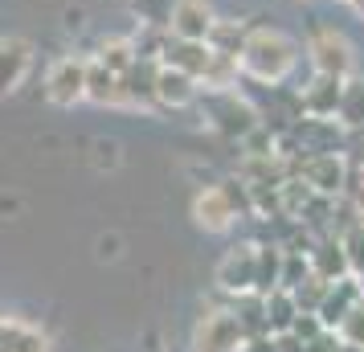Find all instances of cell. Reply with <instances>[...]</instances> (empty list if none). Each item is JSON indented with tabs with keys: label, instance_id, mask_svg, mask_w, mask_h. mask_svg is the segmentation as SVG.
Instances as JSON below:
<instances>
[{
	"label": "cell",
	"instance_id": "6da1fadb",
	"mask_svg": "<svg viewBox=\"0 0 364 352\" xmlns=\"http://www.w3.org/2000/svg\"><path fill=\"white\" fill-rule=\"evenodd\" d=\"M299 62V46L295 37H287L274 25H250L246 41L237 50V70L242 78L250 82H262V86H279Z\"/></svg>",
	"mask_w": 364,
	"mask_h": 352
},
{
	"label": "cell",
	"instance_id": "7a4b0ae2",
	"mask_svg": "<svg viewBox=\"0 0 364 352\" xmlns=\"http://www.w3.org/2000/svg\"><path fill=\"white\" fill-rule=\"evenodd\" d=\"M307 53H311L315 74L352 78V70H356V50H352V41H348L340 29H331V25H319V29H315Z\"/></svg>",
	"mask_w": 364,
	"mask_h": 352
},
{
	"label": "cell",
	"instance_id": "3957f363",
	"mask_svg": "<svg viewBox=\"0 0 364 352\" xmlns=\"http://www.w3.org/2000/svg\"><path fill=\"white\" fill-rule=\"evenodd\" d=\"M46 99L53 107H78L86 102V58L82 53H62L46 70Z\"/></svg>",
	"mask_w": 364,
	"mask_h": 352
},
{
	"label": "cell",
	"instance_id": "277c9868",
	"mask_svg": "<svg viewBox=\"0 0 364 352\" xmlns=\"http://www.w3.org/2000/svg\"><path fill=\"white\" fill-rule=\"evenodd\" d=\"M291 176H299L319 197H340L344 193V160L336 151H311V156L295 160L291 164Z\"/></svg>",
	"mask_w": 364,
	"mask_h": 352
},
{
	"label": "cell",
	"instance_id": "5b68a950",
	"mask_svg": "<svg viewBox=\"0 0 364 352\" xmlns=\"http://www.w3.org/2000/svg\"><path fill=\"white\" fill-rule=\"evenodd\" d=\"M213 4L209 0H168L164 9V29L168 37H181V41H205L213 29Z\"/></svg>",
	"mask_w": 364,
	"mask_h": 352
},
{
	"label": "cell",
	"instance_id": "8992f818",
	"mask_svg": "<svg viewBox=\"0 0 364 352\" xmlns=\"http://www.w3.org/2000/svg\"><path fill=\"white\" fill-rule=\"evenodd\" d=\"M209 111H213V127L225 132L230 139H242V135H250L262 123V119H258V107L250 99H242L237 86H233V90H221V95H209Z\"/></svg>",
	"mask_w": 364,
	"mask_h": 352
},
{
	"label": "cell",
	"instance_id": "52a82bcc",
	"mask_svg": "<svg viewBox=\"0 0 364 352\" xmlns=\"http://www.w3.org/2000/svg\"><path fill=\"white\" fill-rule=\"evenodd\" d=\"M242 340H246V332L233 311H205L197 336H193V352H237Z\"/></svg>",
	"mask_w": 364,
	"mask_h": 352
},
{
	"label": "cell",
	"instance_id": "ba28073f",
	"mask_svg": "<svg viewBox=\"0 0 364 352\" xmlns=\"http://www.w3.org/2000/svg\"><path fill=\"white\" fill-rule=\"evenodd\" d=\"M29 74H33V41L4 33L0 37V95H17Z\"/></svg>",
	"mask_w": 364,
	"mask_h": 352
},
{
	"label": "cell",
	"instance_id": "9c48e42d",
	"mask_svg": "<svg viewBox=\"0 0 364 352\" xmlns=\"http://www.w3.org/2000/svg\"><path fill=\"white\" fill-rule=\"evenodd\" d=\"M197 99H200L197 78H188L184 70L160 62V70H156V107H164V111H184V107H193Z\"/></svg>",
	"mask_w": 364,
	"mask_h": 352
},
{
	"label": "cell",
	"instance_id": "30bf717a",
	"mask_svg": "<svg viewBox=\"0 0 364 352\" xmlns=\"http://www.w3.org/2000/svg\"><path fill=\"white\" fill-rule=\"evenodd\" d=\"M193 218H197L200 230H209V234H225L233 221H237V209H233L230 193L221 185H209L197 193V201H193Z\"/></svg>",
	"mask_w": 364,
	"mask_h": 352
},
{
	"label": "cell",
	"instance_id": "8fae6325",
	"mask_svg": "<svg viewBox=\"0 0 364 352\" xmlns=\"http://www.w3.org/2000/svg\"><path fill=\"white\" fill-rule=\"evenodd\" d=\"M156 70H160V62H144V58H135L132 66L119 74L132 111H156Z\"/></svg>",
	"mask_w": 364,
	"mask_h": 352
},
{
	"label": "cell",
	"instance_id": "7c38bea8",
	"mask_svg": "<svg viewBox=\"0 0 364 352\" xmlns=\"http://www.w3.org/2000/svg\"><path fill=\"white\" fill-rule=\"evenodd\" d=\"M340 95H344V78H331V74H315L311 86H303V115L311 119H331L340 111Z\"/></svg>",
	"mask_w": 364,
	"mask_h": 352
},
{
	"label": "cell",
	"instance_id": "4fadbf2b",
	"mask_svg": "<svg viewBox=\"0 0 364 352\" xmlns=\"http://www.w3.org/2000/svg\"><path fill=\"white\" fill-rule=\"evenodd\" d=\"M86 102H95V107H127L123 78L115 70L99 66L95 58H86Z\"/></svg>",
	"mask_w": 364,
	"mask_h": 352
},
{
	"label": "cell",
	"instance_id": "5bb4252c",
	"mask_svg": "<svg viewBox=\"0 0 364 352\" xmlns=\"http://www.w3.org/2000/svg\"><path fill=\"white\" fill-rule=\"evenodd\" d=\"M254 246H237V250L217 267V287L221 291H230V295H246L254 291Z\"/></svg>",
	"mask_w": 364,
	"mask_h": 352
},
{
	"label": "cell",
	"instance_id": "9a60e30c",
	"mask_svg": "<svg viewBox=\"0 0 364 352\" xmlns=\"http://www.w3.org/2000/svg\"><path fill=\"white\" fill-rule=\"evenodd\" d=\"M307 258H311V274L328 279V283L344 279V270H348V254H344V246H340L336 238H323L319 246H311V250H307Z\"/></svg>",
	"mask_w": 364,
	"mask_h": 352
},
{
	"label": "cell",
	"instance_id": "2e32d148",
	"mask_svg": "<svg viewBox=\"0 0 364 352\" xmlns=\"http://www.w3.org/2000/svg\"><path fill=\"white\" fill-rule=\"evenodd\" d=\"M262 307H266V332L279 336V332H291L299 307H295V295L287 287H274L270 295H262Z\"/></svg>",
	"mask_w": 364,
	"mask_h": 352
},
{
	"label": "cell",
	"instance_id": "e0dca14e",
	"mask_svg": "<svg viewBox=\"0 0 364 352\" xmlns=\"http://www.w3.org/2000/svg\"><path fill=\"white\" fill-rule=\"evenodd\" d=\"M0 352H46V336L33 324L0 319Z\"/></svg>",
	"mask_w": 364,
	"mask_h": 352
},
{
	"label": "cell",
	"instance_id": "ac0fdd59",
	"mask_svg": "<svg viewBox=\"0 0 364 352\" xmlns=\"http://www.w3.org/2000/svg\"><path fill=\"white\" fill-rule=\"evenodd\" d=\"M250 33V25L246 21H225V17H217L213 21V29H209V46H213L217 53H230V58H237V50H242V41H246Z\"/></svg>",
	"mask_w": 364,
	"mask_h": 352
},
{
	"label": "cell",
	"instance_id": "d6986e66",
	"mask_svg": "<svg viewBox=\"0 0 364 352\" xmlns=\"http://www.w3.org/2000/svg\"><path fill=\"white\" fill-rule=\"evenodd\" d=\"M95 62L107 70H115V74H123V70L135 62V50H132V37H102L99 50H95Z\"/></svg>",
	"mask_w": 364,
	"mask_h": 352
},
{
	"label": "cell",
	"instance_id": "ffe728a7",
	"mask_svg": "<svg viewBox=\"0 0 364 352\" xmlns=\"http://www.w3.org/2000/svg\"><path fill=\"white\" fill-rule=\"evenodd\" d=\"M336 115L348 127H364V78H356V82L344 78V95H340V111Z\"/></svg>",
	"mask_w": 364,
	"mask_h": 352
},
{
	"label": "cell",
	"instance_id": "44dd1931",
	"mask_svg": "<svg viewBox=\"0 0 364 352\" xmlns=\"http://www.w3.org/2000/svg\"><path fill=\"white\" fill-rule=\"evenodd\" d=\"M340 328V336H344V344H356V348H364V299H356L352 307H348V316L336 324Z\"/></svg>",
	"mask_w": 364,
	"mask_h": 352
},
{
	"label": "cell",
	"instance_id": "7402d4cb",
	"mask_svg": "<svg viewBox=\"0 0 364 352\" xmlns=\"http://www.w3.org/2000/svg\"><path fill=\"white\" fill-rule=\"evenodd\" d=\"M340 246H344V254H348V270L364 274V221H356V225L340 238Z\"/></svg>",
	"mask_w": 364,
	"mask_h": 352
},
{
	"label": "cell",
	"instance_id": "603a6c76",
	"mask_svg": "<svg viewBox=\"0 0 364 352\" xmlns=\"http://www.w3.org/2000/svg\"><path fill=\"white\" fill-rule=\"evenodd\" d=\"M303 352H340V344L331 340V328H323L315 340H307V344H303Z\"/></svg>",
	"mask_w": 364,
	"mask_h": 352
},
{
	"label": "cell",
	"instance_id": "cb8c5ba5",
	"mask_svg": "<svg viewBox=\"0 0 364 352\" xmlns=\"http://www.w3.org/2000/svg\"><path fill=\"white\" fill-rule=\"evenodd\" d=\"M237 352H279V348H274V336H246Z\"/></svg>",
	"mask_w": 364,
	"mask_h": 352
},
{
	"label": "cell",
	"instance_id": "d4e9b609",
	"mask_svg": "<svg viewBox=\"0 0 364 352\" xmlns=\"http://www.w3.org/2000/svg\"><path fill=\"white\" fill-rule=\"evenodd\" d=\"M356 213H364V185L356 188Z\"/></svg>",
	"mask_w": 364,
	"mask_h": 352
},
{
	"label": "cell",
	"instance_id": "484cf974",
	"mask_svg": "<svg viewBox=\"0 0 364 352\" xmlns=\"http://www.w3.org/2000/svg\"><path fill=\"white\" fill-rule=\"evenodd\" d=\"M348 4H352V9L360 13V21H364V0H348Z\"/></svg>",
	"mask_w": 364,
	"mask_h": 352
},
{
	"label": "cell",
	"instance_id": "4316f807",
	"mask_svg": "<svg viewBox=\"0 0 364 352\" xmlns=\"http://www.w3.org/2000/svg\"><path fill=\"white\" fill-rule=\"evenodd\" d=\"M360 279H364V274H360ZM360 295H364V283H360Z\"/></svg>",
	"mask_w": 364,
	"mask_h": 352
},
{
	"label": "cell",
	"instance_id": "83f0119b",
	"mask_svg": "<svg viewBox=\"0 0 364 352\" xmlns=\"http://www.w3.org/2000/svg\"><path fill=\"white\" fill-rule=\"evenodd\" d=\"M340 4H348V0H340Z\"/></svg>",
	"mask_w": 364,
	"mask_h": 352
}]
</instances>
